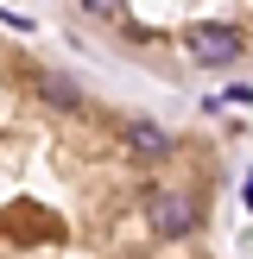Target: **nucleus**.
<instances>
[{"mask_svg":"<svg viewBox=\"0 0 253 259\" xmlns=\"http://www.w3.org/2000/svg\"><path fill=\"white\" fill-rule=\"evenodd\" d=\"M146 222L158 228V234H190V222H196V209H190L184 196H152V202H146Z\"/></svg>","mask_w":253,"mask_h":259,"instance_id":"f03ea898","label":"nucleus"},{"mask_svg":"<svg viewBox=\"0 0 253 259\" xmlns=\"http://www.w3.org/2000/svg\"><path fill=\"white\" fill-rule=\"evenodd\" d=\"M82 13H95V19H120L126 0H82Z\"/></svg>","mask_w":253,"mask_h":259,"instance_id":"39448f33","label":"nucleus"},{"mask_svg":"<svg viewBox=\"0 0 253 259\" xmlns=\"http://www.w3.org/2000/svg\"><path fill=\"white\" fill-rule=\"evenodd\" d=\"M38 95H45L51 108H76V82H63L57 70H45V76H38Z\"/></svg>","mask_w":253,"mask_h":259,"instance_id":"20e7f679","label":"nucleus"},{"mask_svg":"<svg viewBox=\"0 0 253 259\" xmlns=\"http://www.w3.org/2000/svg\"><path fill=\"white\" fill-rule=\"evenodd\" d=\"M126 152H133V158H164V152H171V133H164L158 120H126Z\"/></svg>","mask_w":253,"mask_h":259,"instance_id":"7ed1b4c3","label":"nucleus"},{"mask_svg":"<svg viewBox=\"0 0 253 259\" xmlns=\"http://www.w3.org/2000/svg\"><path fill=\"white\" fill-rule=\"evenodd\" d=\"M190 57H196L202 70H228V63L240 57V32L234 25H215V19L190 25Z\"/></svg>","mask_w":253,"mask_h":259,"instance_id":"f257e3e1","label":"nucleus"}]
</instances>
